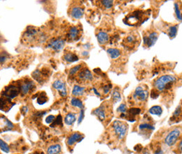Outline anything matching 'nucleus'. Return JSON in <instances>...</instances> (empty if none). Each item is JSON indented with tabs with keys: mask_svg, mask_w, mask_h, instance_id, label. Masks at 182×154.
I'll use <instances>...</instances> for the list:
<instances>
[{
	"mask_svg": "<svg viewBox=\"0 0 182 154\" xmlns=\"http://www.w3.org/2000/svg\"><path fill=\"white\" fill-rule=\"evenodd\" d=\"M151 12L150 9H136L128 13L123 21L128 26H140L150 18Z\"/></svg>",
	"mask_w": 182,
	"mask_h": 154,
	"instance_id": "f257e3e1",
	"label": "nucleus"
},
{
	"mask_svg": "<svg viewBox=\"0 0 182 154\" xmlns=\"http://www.w3.org/2000/svg\"><path fill=\"white\" fill-rule=\"evenodd\" d=\"M177 78L174 75H163L158 77L154 82V87L155 91L158 92L168 91L177 83Z\"/></svg>",
	"mask_w": 182,
	"mask_h": 154,
	"instance_id": "f03ea898",
	"label": "nucleus"
},
{
	"mask_svg": "<svg viewBox=\"0 0 182 154\" xmlns=\"http://www.w3.org/2000/svg\"><path fill=\"white\" fill-rule=\"evenodd\" d=\"M141 38L139 33L135 30L130 31L123 37L122 45L126 50L133 51L139 46Z\"/></svg>",
	"mask_w": 182,
	"mask_h": 154,
	"instance_id": "7ed1b4c3",
	"label": "nucleus"
},
{
	"mask_svg": "<svg viewBox=\"0 0 182 154\" xmlns=\"http://www.w3.org/2000/svg\"><path fill=\"white\" fill-rule=\"evenodd\" d=\"M111 127L114 137H115L119 141H121L125 137L128 130L127 123L121 121L116 120L113 122Z\"/></svg>",
	"mask_w": 182,
	"mask_h": 154,
	"instance_id": "20e7f679",
	"label": "nucleus"
},
{
	"mask_svg": "<svg viewBox=\"0 0 182 154\" xmlns=\"http://www.w3.org/2000/svg\"><path fill=\"white\" fill-rule=\"evenodd\" d=\"M159 33L154 27H151L143 32V43L145 48H151L157 42Z\"/></svg>",
	"mask_w": 182,
	"mask_h": 154,
	"instance_id": "39448f33",
	"label": "nucleus"
},
{
	"mask_svg": "<svg viewBox=\"0 0 182 154\" xmlns=\"http://www.w3.org/2000/svg\"><path fill=\"white\" fill-rule=\"evenodd\" d=\"M149 92L146 86H139L134 90L132 100L135 103H144L149 98Z\"/></svg>",
	"mask_w": 182,
	"mask_h": 154,
	"instance_id": "423d86ee",
	"label": "nucleus"
},
{
	"mask_svg": "<svg viewBox=\"0 0 182 154\" xmlns=\"http://www.w3.org/2000/svg\"><path fill=\"white\" fill-rule=\"evenodd\" d=\"M181 128L180 127H174L167 133L164 138V143L167 147H173L176 144L181 135Z\"/></svg>",
	"mask_w": 182,
	"mask_h": 154,
	"instance_id": "0eeeda50",
	"label": "nucleus"
},
{
	"mask_svg": "<svg viewBox=\"0 0 182 154\" xmlns=\"http://www.w3.org/2000/svg\"><path fill=\"white\" fill-rule=\"evenodd\" d=\"M159 29L163 33L167 34L169 39H174L176 37L178 32L179 25L172 24V23L165 22L164 21L161 22L159 24Z\"/></svg>",
	"mask_w": 182,
	"mask_h": 154,
	"instance_id": "6e6552de",
	"label": "nucleus"
},
{
	"mask_svg": "<svg viewBox=\"0 0 182 154\" xmlns=\"http://www.w3.org/2000/svg\"><path fill=\"white\" fill-rule=\"evenodd\" d=\"M111 107L109 104L103 103L101 106H99L98 108L95 109L93 112V114L95 115L99 118L100 121H104L107 120L109 114H111Z\"/></svg>",
	"mask_w": 182,
	"mask_h": 154,
	"instance_id": "1a4fd4ad",
	"label": "nucleus"
},
{
	"mask_svg": "<svg viewBox=\"0 0 182 154\" xmlns=\"http://www.w3.org/2000/svg\"><path fill=\"white\" fill-rule=\"evenodd\" d=\"M20 92V88L19 86L11 84V85L7 86L3 91V96L9 99H13L16 97Z\"/></svg>",
	"mask_w": 182,
	"mask_h": 154,
	"instance_id": "9d476101",
	"label": "nucleus"
},
{
	"mask_svg": "<svg viewBox=\"0 0 182 154\" xmlns=\"http://www.w3.org/2000/svg\"><path fill=\"white\" fill-rule=\"evenodd\" d=\"M81 30L78 26H72L70 27L67 33V39L69 42H75L78 41L81 37Z\"/></svg>",
	"mask_w": 182,
	"mask_h": 154,
	"instance_id": "9b49d317",
	"label": "nucleus"
},
{
	"mask_svg": "<svg viewBox=\"0 0 182 154\" xmlns=\"http://www.w3.org/2000/svg\"><path fill=\"white\" fill-rule=\"evenodd\" d=\"M20 93L22 95H25L28 94L30 91L32 92L35 89V85L33 81L29 78H25L24 81L20 83Z\"/></svg>",
	"mask_w": 182,
	"mask_h": 154,
	"instance_id": "f8f14e48",
	"label": "nucleus"
},
{
	"mask_svg": "<svg viewBox=\"0 0 182 154\" xmlns=\"http://www.w3.org/2000/svg\"><path fill=\"white\" fill-rule=\"evenodd\" d=\"M77 78L79 81L83 82H88V81L90 82L93 80V74L88 68H82L78 72Z\"/></svg>",
	"mask_w": 182,
	"mask_h": 154,
	"instance_id": "ddd939ff",
	"label": "nucleus"
},
{
	"mask_svg": "<svg viewBox=\"0 0 182 154\" xmlns=\"http://www.w3.org/2000/svg\"><path fill=\"white\" fill-rule=\"evenodd\" d=\"M49 70L48 69L43 68L42 69V71L39 69H36L32 74V77L35 81H37L38 83H42L43 81H44V78L48 76Z\"/></svg>",
	"mask_w": 182,
	"mask_h": 154,
	"instance_id": "4468645a",
	"label": "nucleus"
},
{
	"mask_svg": "<svg viewBox=\"0 0 182 154\" xmlns=\"http://www.w3.org/2000/svg\"><path fill=\"white\" fill-rule=\"evenodd\" d=\"M65 42L62 39H54L48 43L47 48H51L54 51H59L64 48Z\"/></svg>",
	"mask_w": 182,
	"mask_h": 154,
	"instance_id": "2eb2a0df",
	"label": "nucleus"
},
{
	"mask_svg": "<svg viewBox=\"0 0 182 154\" xmlns=\"http://www.w3.org/2000/svg\"><path fill=\"white\" fill-rule=\"evenodd\" d=\"M84 9L83 7L78 5H74L70 8L69 15L73 19L78 20L81 19L83 16Z\"/></svg>",
	"mask_w": 182,
	"mask_h": 154,
	"instance_id": "dca6fc26",
	"label": "nucleus"
},
{
	"mask_svg": "<svg viewBox=\"0 0 182 154\" xmlns=\"http://www.w3.org/2000/svg\"><path fill=\"white\" fill-rule=\"evenodd\" d=\"M53 88L54 89L57 90L59 92V94L61 97H66L67 96V88L65 83L60 80H56L54 81V83H53Z\"/></svg>",
	"mask_w": 182,
	"mask_h": 154,
	"instance_id": "f3484780",
	"label": "nucleus"
},
{
	"mask_svg": "<svg viewBox=\"0 0 182 154\" xmlns=\"http://www.w3.org/2000/svg\"><path fill=\"white\" fill-rule=\"evenodd\" d=\"M37 33L38 31L36 27L30 26V27H28L27 28V30L25 32L23 37L25 38V40L28 41L29 42H31L36 38V36H37Z\"/></svg>",
	"mask_w": 182,
	"mask_h": 154,
	"instance_id": "a211bd4d",
	"label": "nucleus"
},
{
	"mask_svg": "<svg viewBox=\"0 0 182 154\" xmlns=\"http://www.w3.org/2000/svg\"><path fill=\"white\" fill-rule=\"evenodd\" d=\"M141 112V109L139 108H131L128 109L124 116V118L129 121L133 122L135 121L136 116L139 115Z\"/></svg>",
	"mask_w": 182,
	"mask_h": 154,
	"instance_id": "6ab92c4d",
	"label": "nucleus"
},
{
	"mask_svg": "<svg viewBox=\"0 0 182 154\" xmlns=\"http://www.w3.org/2000/svg\"><path fill=\"white\" fill-rule=\"evenodd\" d=\"M97 39L100 45H106L110 42L111 37L107 32L104 31H100L97 34Z\"/></svg>",
	"mask_w": 182,
	"mask_h": 154,
	"instance_id": "aec40b11",
	"label": "nucleus"
},
{
	"mask_svg": "<svg viewBox=\"0 0 182 154\" xmlns=\"http://www.w3.org/2000/svg\"><path fill=\"white\" fill-rule=\"evenodd\" d=\"M83 139V136L79 132H74L70 135L67 140V144L68 146L72 147L76 142H80Z\"/></svg>",
	"mask_w": 182,
	"mask_h": 154,
	"instance_id": "412c9836",
	"label": "nucleus"
},
{
	"mask_svg": "<svg viewBox=\"0 0 182 154\" xmlns=\"http://www.w3.org/2000/svg\"><path fill=\"white\" fill-rule=\"evenodd\" d=\"M15 105V104L13 103L11 101V99L7 98L6 97H2L1 98V110L4 112H8Z\"/></svg>",
	"mask_w": 182,
	"mask_h": 154,
	"instance_id": "4be33fe9",
	"label": "nucleus"
},
{
	"mask_svg": "<svg viewBox=\"0 0 182 154\" xmlns=\"http://www.w3.org/2000/svg\"><path fill=\"white\" fill-rule=\"evenodd\" d=\"M182 118V107L181 105H179L177 108H176L175 111L172 114V116L170 118V122L171 123H177L178 121H180Z\"/></svg>",
	"mask_w": 182,
	"mask_h": 154,
	"instance_id": "5701e85b",
	"label": "nucleus"
},
{
	"mask_svg": "<svg viewBox=\"0 0 182 154\" xmlns=\"http://www.w3.org/2000/svg\"><path fill=\"white\" fill-rule=\"evenodd\" d=\"M107 53L109 55L110 57L112 60H116L119 58L121 55V51L116 48H109L107 50Z\"/></svg>",
	"mask_w": 182,
	"mask_h": 154,
	"instance_id": "b1692460",
	"label": "nucleus"
},
{
	"mask_svg": "<svg viewBox=\"0 0 182 154\" xmlns=\"http://www.w3.org/2000/svg\"><path fill=\"white\" fill-rule=\"evenodd\" d=\"M1 117L4 119V127H3V128H2V131L4 132L13 130L14 127V125L8 118L4 117V116H1Z\"/></svg>",
	"mask_w": 182,
	"mask_h": 154,
	"instance_id": "393cba45",
	"label": "nucleus"
},
{
	"mask_svg": "<svg viewBox=\"0 0 182 154\" xmlns=\"http://www.w3.org/2000/svg\"><path fill=\"white\" fill-rule=\"evenodd\" d=\"M64 60L68 62H74L78 60V57L74 53L72 52H67L63 56Z\"/></svg>",
	"mask_w": 182,
	"mask_h": 154,
	"instance_id": "a878e982",
	"label": "nucleus"
},
{
	"mask_svg": "<svg viewBox=\"0 0 182 154\" xmlns=\"http://www.w3.org/2000/svg\"><path fill=\"white\" fill-rule=\"evenodd\" d=\"M61 150L60 144H53L47 149V154H59L61 152Z\"/></svg>",
	"mask_w": 182,
	"mask_h": 154,
	"instance_id": "bb28decb",
	"label": "nucleus"
},
{
	"mask_svg": "<svg viewBox=\"0 0 182 154\" xmlns=\"http://www.w3.org/2000/svg\"><path fill=\"white\" fill-rule=\"evenodd\" d=\"M76 121V114H73V113H69L68 114H67L65 118H64V123L67 126H72L74 124V122Z\"/></svg>",
	"mask_w": 182,
	"mask_h": 154,
	"instance_id": "cd10ccee",
	"label": "nucleus"
},
{
	"mask_svg": "<svg viewBox=\"0 0 182 154\" xmlns=\"http://www.w3.org/2000/svg\"><path fill=\"white\" fill-rule=\"evenodd\" d=\"M36 95L37 97V104H40V105L44 104L48 100V97L46 96L45 92H41V93H39V94H36Z\"/></svg>",
	"mask_w": 182,
	"mask_h": 154,
	"instance_id": "c85d7f7f",
	"label": "nucleus"
},
{
	"mask_svg": "<svg viewBox=\"0 0 182 154\" xmlns=\"http://www.w3.org/2000/svg\"><path fill=\"white\" fill-rule=\"evenodd\" d=\"M84 87H81L80 86H74L72 90V95L76 97V96H81L83 95L85 91Z\"/></svg>",
	"mask_w": 182,
	"mask_h": 154,
	"instance_id": "c756f323",
	"label": "nucleus"
},
{
	"mask_svg": "<svg viewBox=\"0 0 182 154\" xmlns=\"http://www.w3.org/2000/svg\"><path fill=\"white\" fill-rule=\"evenodd\" d=\"M149 112L152 115H155L158 116H160L163 114V109L160 106H154L151 108L149 109Z\"/></svg>",
	"mask_w": 182,
	"mask_h": 154,
	"instance_id": "7c9ffc66",
	"label": "nucleus"
},
{
	"mask_svg": "<svg viewBox=\"0 0 182 154\" xmlns=\"http://www.w3.org/2000/svg\"><path fill=\"white\" fill-rule=\"evenodd\" d=\"M139 129L140 131H152L155 129V127L149 123H143L139 126Z\"/></svg>",
	"mask_w": 182,
	"mask_h": 154,
	"instance_id": "2f4dec72",
	"label": "nucleus"
},
{
	"mask_svg": "<svg viewBox=\"0 0 182 154\" xmlns=\"http://www.w3.org/2000/svg\"><path fill=\"white\" fill-rule=\"evenodd\" d=\"M71 104L74 107H78V108H80L81 109H84L83 104L82 102V101L81 100H79L78 98L74 97L71 100Z\"/></svg>",
	"mask_w": 182,
	"mask_h": 154,
	"instance_id": "473e14b6",
	"label": "nucleus"
},
{
	"mask_svg": "<svg viewBox=\"0 0 182 154\" xmlns=\"http://www.w3.org/2000/svg\"><path fill=\"white\" fill-rule=\"evenodd\" d=\"M111 97H112V101L114 103H118L121 100V95L118 90H114L111 95Z\"/></svg>",
	"mask_w": 182,
	"mask_h": 154,
	"instance_id": "72a5a7b5",
	"label": "nucleus"
},
{
	"mask_svg": "<svg viewBox=\"0 0 182 154\" xmlns=\"http://www.w3.org/2000/svg\"><path fill=\"white\" fill-rule=\"evenodd\" d=\"M127 111H128L127 106H126V104L124 103L121 104V105H120L118 107V109H117V112H119V114H121V118H124V116L126 114Z\"/></svg>",
	"mask_w": 182,
	"mask_h": 154,
	"instance_id": "f704fd0d",
	"label": "nucleus"
},
{
	"mask_svg": "<svg viewBox=\"0 0 182 154\" xmlns=\"http://www.w3.org/2000/svg\"><path fill=\"white\" fill-rule=\"evenodd\" d=\"M59 126H63V118H62L61 115H58L57 117L55 118L53 123H51V127H56Z\"/></svg>",
	"mask_w": 182,
	"mask_h": 154,
	"instance_id": "c9c22d12",
	"label": "nucleus"
},
{
	"mask_svg": "<svg viewBox=\"0 0 182 154\" xmlns=\"http://www.w3.org/2000/svg\"><path fill=\"white\" fill-rule=\"evenodd\" d=\"M174 11H175L176 18H177L179 20H181V21L182 20H181L180 8H179V2H177L174 3Z\"/></svg>",
	"mask_w": 182,
	"mask_h": 154,
	"instance_id": "e433bc0d",
	"label": "nucleus"
},
{
	"mask_svg": "<svg viewBox=\"0 0 182 154\" xmlns=\"http://www.w3.org/2000/svg\"><path fill=\"white\" fill-rule=\"evenodd\" d=\"M82 69V65L80 64V65H76L74 66V67H72L69 70V76H74L76 73H78V72L81 70Z\"/></svg>",
	"mask_w": 182,
	"mask_h": 154,
	"instance_id": "4c0bfd02",
	"label": "nucleus"
},
{
	"mask_svg": "<svg viewBox=\"0 0 182 154\" xmlns=\"http://www.w3.org/2000/svg\"><path fill=\"white\" fill-rule=\"evenodd\" d=\"M101 4L103 6L104 8L106 9H109L111 8L114 6V1H109V0H104V1H101Z\"/></svg>",
	"mask_w": 182,
	"mask_h": 154,
	"instance_id": "58836bf2",
	"label": "nucleus"
},
{
	"mask_svg": "<svg viewBox=\"0 0 182 154\" xmlns=\"http://www.w3.org/2000/svg\"><path fill=\"white\" fill-rule=\"evenodd\" d=\"M0 148H1V150L3 152L7 153L9 152V151H10L8 145L5 142L3 141L2 139L0 140Z\"/></svg>",
	"mask_w": 182,
	"mask_h": 154,
	"instance_id": "ea45409f",
	"label": "nucleus"
},
{
	"mask_svg": "<svg viewBox=\"0 0 182 154\" xmlns=\"http://www.w3.org/2000/svg\"><path fill=\"white\" fill-rule=\"evenodd\" d=\"M55 116H53V115H49L48 117H47L46 118V123H48V124H51L53 123V121H55Z\"/></svg>",
	"mask_w": 182,
	"mask_h": 154,
	"instance_id": "a19ab883",
	"label": "nucleus"
},
{
	"mask_svg": "<svg viewBox=\"0 0 182 154\" xmlns=\"http://www.w3.org/2000/svg\"><path fill=\"white\" fill-rule=\"evenodd\" d=\"M111 88V84H108V85H105L103 88V92L105 95L108 94Z\"/></svg>",
	"mask_w": 182,
	"mask_h": 154,
	"instance_id": "79ce46f5",
	"label": "nucleus"
},
{
	"mask_svg": "<svg viewBox=\"0 0 182 154\" xmlns=\"http://www.w3.org/2000/svg\"><path fill=\"white\" fill-rule=\"evenodd\" d=\"M83 118H84V109H81L80 115H79V117H78V125L81 123L82 121H83Z\"/></svg>",
	"mask_w": 182,
	"mask_h": 154,
	"instance_id": "37998d69",
	"label": "nucleus"
},
{
	"mask_svg": "<svg viewBox=\"0 0 182 154\" xmlns=\"http://www.w3.org/2000/svg\"><path fill=\"white\" fill-rule=\"evenodd\" d=\"M28 111V107L24 106V107H22L21 109H20V113H21V114H22L23 115H25L26 114H27Z\"/></svg>",
	"mask_w": 182,
	"mask_h": 154,
	"instance_id": "c03bdc74",
	"label": "nucleus"
},
{
	"mask_svg": "<svg viewBox=\"0 0 182 154\" xmlns=\"http://www.w3.org/2000/svg\"><path fill=\"white\" fill-rule=\"evenodd\" d=\"M177 150H178V152H179L180 154H182V138L181 139L180 142H179V144H178V147H177Z\"/></svg>",
	"mask_w": 182,
	"mask_h": 154,
	"instance_id": "a18cd8bd",
	"label": "nucleus"
},
{
	"mask_svg": "<svg viewBox=\"0 0 182 154\" xmlns=\"http://www.w3.org/2000/svg\"><path fill=\"white\" fill-rule=\"evenodd\" d=\"M154 154H163V152L162 149H161L160 147L157 148V149L155 150Z\"/></svg>",
	"mask_w": 182,
	"mask_h": 154,
	"instance_id": "49530a36",
	"label": "nucleus"
},
{
	"mask_svg": "<svg viewBox=\"0 0 182 154\" xmlns=\"http://www.w3.org/2000/svg\"><path fill=\"white\" fill-rule=\"evenodd\" d=\"M93 91H94V92H95V94L96 95H98V96H100V94H99V92L97 91V89L95 88H93Z\"/></svg>",
	"mask_w": 182,
	"mask_h": 154,
	"instance_id": "de8ad7c7",
	"label": "nucleus"
},
{
	"mask_svg": "<svg viewBox=\"0 0 182 154\" xmlns=\"http://www.w3.org/2000/svg\"><path fill=\"white\" fill-rule=\"evenodd\" d=\"M179 8H180V13H181V20H182V3L179 2Z\"/></svg>",
	"mask_w": 182,
	"mask_h": 154,
	"instance_id": "09e8293b",
	"label": "nucleus"
},
{
	"mask_svg": "<svg viewBox=\"0 0 182 154\" xmlns=\"http://www.w3.org/2000/svg\"><path fill=\"white\" fill-rule=\"evenodd\" d=\"M6 58H7V57H6L5 56H1V64H2V65L3 63L4 62V61L6 60Z\"/></svg>",
	"mask_w": 182,
	"mask_h": 154,
	"instance_id": "8fccbe9b",
	"label": "nucleus"
},
{
	"mask_svg": "<svg viewBox=\"0 0 182 154\" xmlns=\"http://www.w3.org/2000/svg\"><path fill=\"white\" fill-rule=\"evenodd\" d=\"M143 154H151V153H150V152H149L148 149H144L143 151Z\"/></svg>",
	"mask_w": 182,
	"mask_h": 154,
	"instance_id": "3c124183",
	"label": "nucleus"
},
{
	"mask_svg": "<svg viewBox=\"0 0 182 154\" xmlns=\"http://www.w3.org/2000/svg\"><path fill=\"white\" fill-rule=\"evenodd\" d=\"M32 154H43V152H42V153H39V152H35L34 153H32Z\"/></svg>",
	"mask_w": 182,
	"mask_h": 154,
	"instance_id": "603ef678",
	"label": "nucleus"
},
{
	"mask_svg": "<svg viewBox=\"0 0 182 154\" xmlns=\"http://www.w3.org/2000/svg\"><path fill=\"white\" fill-rule=\"evenodd\" d=\"M181 106L182 107V102H181Z\"/></svg>",
	"mask_w": 182,
	"mask_h": 154,
	"instance_id": "864d4df0",
	"label": "nucleus"
},
{
	"mask_svg": "<svg viewBox=\"0 0 182 154\" xmlns=\"http://www.w3.org/2000/svg\"><path fill=\"white\" fill-rule=\"evenodd\" d=\"M30 154H32V153H30Z\"/></svg>",
	"mask_w": 182,
	"mask_h": 154,
	"instance_id": "5fc2aeb1",
	"label": "nucleus"
}]
</instances>
